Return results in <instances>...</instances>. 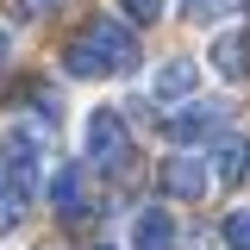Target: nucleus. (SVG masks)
<instances>
[{
	"label": "nucleus",
	"mask_w": 250,
	"mask_h": 250,
	"mask_svg": "<svg viewBox=\"0 0 250 250\" xmlns=\"http://www.w3.org/2000/svg\"><path fill=\"white\" fill-rule=\"evenodd\" d=\"M62 69H69V75H82V82L125 75V69H138V38H131L119 19H94V25H82V38H69Z\"/></svg>",
	"instance_id": "obj_1"
},
{
	"label": "nucleus",
	"mask_w": 250,
	"mask_h": 250,
	"mask_svg": "<svg viewBox=\"0 0 250 250\" xmlns=\"http://www.w3.org/2000/svg\"><path fill=\"white\" fill-rule=\"evenodd\" d=\"M88 163H100V169H125L131 163V138H125V125L113 106H100L88 119Z\"/></svg>",
	"instance_id": "obj_2"
},
{
	"label": "nucleus",
	"mask_w": 250,
	"mask_h": 250,
	"mask_svg": "<svg viewBox=\"0 0 250 250\" xmlns=\"http://www.w3.org/2000/svg\"><path fill=\"white\" fill-rule=\"evenodd\" d=\"M225 113H231V106H219V100L188 106V113H175V119H163V138H175V144H200L207 131H219V125H225Z\"/></svg>",
	"instance_id": "obj_3"
},
{
	"label": "nucleus",
	"mask_w": 250,
	"mask_h": 250,
	"mask_svg": "<svg viewBox=\"0 0 250 250\" xmlns=\"http://www.w3.org/2000/svg\"><path fill=\"white\" fill-rule=\"evenodd\" d=\"M163 188H169L175 200H200V194L213 188V169H207L200 156H169V163H163Z\"/></svg>",
	"instance_id": "obj_4"
},
{
	"label": "nucleus",
	"mask_w": 250,
	"mask_h": 250,
	"mask_svg": "<svg viewBox=\"0 0 250 250\" xmlns=\"http://www.w3.org/2000/svg\"><path fill=\"white\" fill-rule=\"evenodd\" d=\"M131 250H175V219L169 207H144L131 219Z\"/></svg>",
	"instance_id": "obj_5"
},
{
	"label": "nucleus",
	"mask_w": 250,
	"mask_h": 250,
	"mask_svg": "<svg viewBox=\"0 0 250 250\" xmlns=\"http://www.w3.org/2000/svg\"><path fill=\"white\" fill-rule=\"evenodd\" d=\"M213 69H225L231 82H250V38L244 31H225V38H213Z\"/></svg>",
	"instance_id": "obj_6"
},
{
	"label": "nucleus",
	"mask_w": 250,
	"mask_h": 250,
	"mask_svg": "<svg viewBox=\"0 0 250 250\" xmlns=\"http://www.w3.org/2000/svg\"><path fill=\"white\" fill-rule=\"evenodd\" d=\"M50 207L62 219H82L88 213V188H82V169H57L50 175Z\"/></svg>",
	"instance_id": "obj_7"
},
{
	"label": "nucleus",
	"mask_w": 250,
	"mask_h": 250,
	"mask_svg": "<svg viewBox=\"0 0 250 250\" xmlns=\"http://www.w3.org/2000/svg\"><path fill=\"white\" fill-rule=\"evenodd\" d=\"M194 88H200V69H194L188 57L163 62V69H156V82H150V94H156V100H182V94H194Z\"/></svg>",
	"instance_id": "obj_8"
},
{
	"label": "nucleus",
	"mask_w": 250,
	"mask_h": 250,
	"mask_svg": "<svg viewBox=\"0 0 250 250\" xmlns=\"http://www.w3.org/2000/svg\"><path fill=\"white\" fill-rule=\"evenodd\" d=\"M213 169H219V182H225V188H238V182H244V169H250V138H225L219 156H213Z\"/></svg>",
	"instance_id": "obj_9"
},
{
	"label": "nucleus",
	"mask_w": 250,
	"mask_h": 250,
	"mask_svg": "<svg viewBox=\"0 0 250 250\" xmlns=\"http://www.w3.org/2000/svg\"><path fill=\"white\" fill-rule=\"evenodd\" d=\"M225 244H231V250H250V207H238V213L225 219Z\"/></svg>",
	"instance_id": "obj_10"
},
{
	"label": "nucleus",
	"mask_w": 250,
	"mask_h": 250,
	"mask_svg": "<svg viewBox=\"0 0 250 250\" xmlns=\"http://www.w3.org/2000/svg\"><path fill=\"white\" fill-rule=\"evenodd\" d=\"M19 219H25V200H19V194H13V188L0 182V231H13V225H19Z\"/></svg>",
	"instance_id": "obj_11"
},
{
	"label": "nucleus",
	"mask_w": 250,
	"mask_h": 250,
	"mask_svg": "<svg viewBox=\"0 0 250 250\" xmlns=\"http://www.w3.org/2000/svg\"><path fill=\"white\" fill-rule=\"evenodd\" d=\"M125 13H131L138 25H156V19H163V0H125Z\"/></svg>",
	"instance_id": "obj_12"
},
{
	"label": "nucleus",
	"mask_w": 250,
	"mask_h": 250,
	"mask_svg": "<svg viewBox=\"0 0 250 250\" xmlns=\"http://www.w3.org/2000/svg\"><path fill=\"white\" fill-rule=\"evenodd\" d=\"M182 6L194 13V19H219V13H231L238 0H182Z\"/></svg>",
	"instance_id": "obj_13"
},
{
	"label": "nucleus",
	"mask_w": 250,
	"mask_h": 250,
	"mask_svg": "<svg viewBox=\"0 0 250 250\" xmlns=\"http://www.w3.org/2000/svg\"><path fill=\"white\" fill-rule=\"evenodd\" d=\"M6 57H13V38H6V31H0V69H6Z\"/></svg>",
	"instance_id": "obj_14"
},
{
	"label": "nucleus",
	"mask_w": 250,
	"mask_h": 250,
	"mask_svg": "<svg viewBox=\"0 0 250 250\" xmlns=\"http://www.w3.org/2000/svg\"><path fill=\"white\" fill-rule=\"evenodd\" d=\"M25 6L31 13H50V6H62V0H25Z\"/></svg>",
	"instance_id": "obj_15"
},
{
	"label": "nucleus",
	"mask_w": 250,
	"mask_h": 250,
	"mask_svg": "<svg viewBox=\"0 0 250 250\" xmlns=\"http://www.w3.org/2000/svg\"><path fill=\"white\" fill-rule=\"evenodd\" d=\"M88 250H113V244H88Z\"/></svg>",
	"instance_id": "obj_16"
}]
</instances>
